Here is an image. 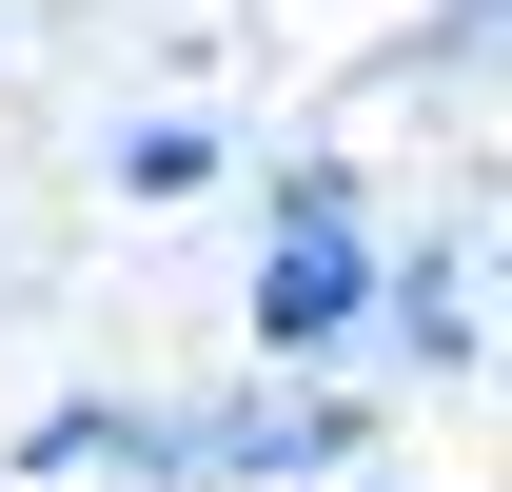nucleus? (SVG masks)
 Here are the masks:
<instances>
[{"mask_svg": "<svg viewBox=\"0 0 512 492\" xmlns=\"http://www.w3.org/2000/svg\"><path fill=\"white\" fill-rule=\"evenodd\" d=\"M375 256H394V217H375V178L355 158H276V197H256V276H237V335H256V374H335L355 335H375Z\"/></svg>", "mask_w": 512, "mask_h": 492, "instance_id": "f257e3e1", "label": "nucleus"}, {"mask_svg": "<svg viewBox=\"0 0 512 492\" xmlns=\"http://www.w3.org/2000/svg\"><path fill=\"white\" fill-rule=\"evenodd\" d=\"M493 20H512V0H434V20H414V60H394V79H493Z\"/></svg>", "mask_w": 512, "mask_h": 492, "instance_id": "39448f33", "label": "nucleus"}, {"mask_svg": "<svg viewBox=\"0 0 512 492\" xmlns=\"http://www.w3.org/2000/svg\"><path fill=\"white\" fill-rule=\"evenodd\" d=\"M335 492H394V473H335Z\"/></svg>", "mask_w": 512, "mask_h": 492, "instance_id": "423d86ee", "label": "nucleus"}, {"mask_svg": "<svg viewBox=\"0 0 512 492\" xmlns=\"http://www.w3.org/2000/svg\"><path fill=\"white\" fill-rule=\"evenodd\" d=\"M375 374H493V276H473V237H394L375 256V335H355Z\"/></svg>", "mask_w": 512, "mask_h": 492, "instance_id": "7ed1b4c3", "label": "nucleus"}, {"mask_svg": "<svg viewBox=\"0 0 512 492\" xmlns=\"http://www.w3.org/2000/svg\"><path fill=\"white\" fill-rule=\"evenodd\" d=\"M178 473H197V492H335V473H355V394H335V374L178 394Z\"/></svg>", "mask_w": 512, "mask_h": 492, "instance_id": "f03ea898", "label": "nucleus"}, {"mask_svg": "<svg viewBox=\"0 0 512 492\" xmlns=\"http://www.w3.org/2000/svg\"><path fill=\"white\" fill-rule=\"evenodd\" d=\"M217 158H237V138L197 119V99H158V119H119V197H217Z\"/></svg>", "mask_w": 512, "mask_h": 492, "instance_id": "20e7f679", "label": "nucleus"}]
</instances>
